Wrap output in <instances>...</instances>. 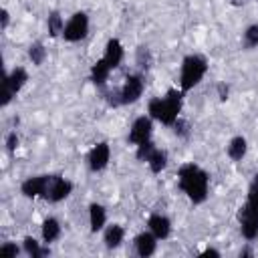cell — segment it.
Returning a JSON list of instances; mask_svg holds the SVG:
<instances>
[{
	"instance_id": "cell-1",
	"label": "cell",
	"mask_w": 258,
	"mask_h": 258,
	"mask_svg": "<svg viewBox=\"0 0 258 258\" xmlns=\"http://www.w3.org/2000/svg\"><path fill=\"white\" fill-rule=\"evenodd\" d=\"M177 183H179V189L194 204L206 202L210 177H208V173L200 165H196V163H183L179 167V171H177Z\"/></svg>"
},
{
	"instance_id": "cell-2",
	"label": "cell",
	"mask_w": 258,
	"mask_h": 258,
	"mask_svg": "<svg viewBox=\"0 0 258 258\" xmlns=\"http://www.w3.org/2000/svg\"><path fill=\"white\" fill-rule=\"evenodd\" d=\"M181 93H183V91L169 89V91L165 93V97H155V99H151L149 105H147L149 117H151V119H157V121L163 123V125H173L175 119L179 117V111H181Z\"/></svg>"
},
{
	"instance_id": "cell-3",
	"label": "cell",
	"mask_w": 258,
	"mask_h": 258,
	"mask_svg": "<svg viewBox=\"0 0 258 258\" xmlns=\"http://www.w3.org/2000/svg\"><path fill=\"white\" fill-rule=\"evenodd\" d=\"M208 71V60L202 54H189L181 60V73H179V87L181 91L194 89L206 75Z\"/></svg>"
},
{
	"instance_id": "cell-4",
	"label": "cell",
	"mask_w": 258,
	"mask_h": 258,
	"mask_svg": "<svg viewBox=\"0 0 258 258\" xmlns=\"http://www.w3.org/2000/svg\"><path fill=\"white\" fill-rule=\"evenodd\" d=\"M89 34V16L85 12H75L71 20L64 24L62 38L67 42H79Z\"/></svg>"
},
{
	"instance_id": "cell-5",
	"label": "cell",
	"mask_w": 258,
	"mask_h": 258,
	"mask_svg": "<svg viewBox=\"0 0 258 258\" xmlns=\"http://www.w3.org/2000/svg\"><path fill=\"white\" fill-rule=\"evenodd\" d=\"M26 81H28V73L22 69V67H16L6 79H4V91H2V107H6L10 101H12V97L26 85Z\"/></svg>"
},
{
	"instance_id": "cell-6",
	"label": "cell",
	"mask_w": 258,
	"mask_h": 258,
	"mask_svg": "<svg viewBox=\"0 0 258 258\" xmlns=\"http://www.w3.org/2000/svg\"><path fill=\"white\" fill-rule=\"evenodd\" d=\"M143 89H145V81L141 75H129L123 83V87L119 89V101L121 105H129V103H135L139 101V97L143 95Z\"/></svg>"
},
{
	"instance_id": "cell-7",
	"label": "cell",
	"mask_w": 258,
	"mask_h": 258,
	"mask_svg": "<svg viewBox=\"0 0 258 258\" xmlns=\"http://www.w3.org/2000/svg\"><path fill=\"white\" fill-rule=\"evenodd\" d=\"M238 222H240L242 236L246 240H254L258 236V212L250 210L246 204L238 210Z\"/></svg>"
},
{
	"instance_id": "cell-8",
	"label": "cell",
	"mask_w": 258,
	"mask_h": 258,
	"mask_svg": "<svg viewBox=\"0 0 258 258\" xmlns=\"http://www.w3.org/2000/svg\"><path fill=\"white\" fill-rule=\"evenodd\" d=\"M73 191V183L60 175H50V183L46 189L44 200L48 202H62L64 198H69V194Z\"/></svg>"
},
{
	"instance_id": "cell-9",
	"label": "cell",
	"mask_w": 258,
	"mask_h": 258,
	"mask_svg": "<svg viewBox=\"0 0 258 258\" xmlns=\"http://www.w3.org/2000/svg\"><path fill=\"white\" fill-rule=\"evenodd\" d=\"M151 131H153V125H151V119L149 117H137L129 129V141L133 145H139V143H145L149 141L151 137Z\"/></svg>"
},
{
	"instance_id": "cell-10",
	"label": "cell",
	"mask_w": 258,
	"mask_h": 258,
	"mask_svg": "<svg viewBox=\"0 0 258 258\" xmlns=\"http://www.w3.org/2000/svg\"><path fill=\"white\" fill-rule=\"evenodd\" d=\"M109 157H111L109 145H107L105 141L97 143V145L89 151V157H87L89 169H91V171H103V169L107 167V163H109Z\"/></svg>"
},
{
	"instance_id": "cell-11",
	"label": "cell",
	"mask_w": 258,
	"mask_h": 258,
	"mask_svg": "<svg viewBox=\"0 0 258 258\" xmlns=\"http://www.w3.org/2000/svg\"><path fill=\"white\" fill-rule=\"evenodd\" d=\"M48 183H50V175H34V177H28L20 189L26 198H44L46 196V189H48Z\"/></svg>"
},
{
	"instance_id": "cell-12",
	"label": "cell",
	"mask_w": 258,
	"mask_h": 258,
	"mask_svg": "<svg viewBox=\"0 0 258 258\" xmlns=\"http://www.w3.org/2000/svg\"><path fill=\"white\" fill-rule=\"evenodd\" d=\"M147 226H149V232L157 240H165L171 234V222H169V218H165L161 214H151L147 220Z\"/></svg>"
},
{
	"instance_id": "cell-13",
	"label": "cell",
	"mask_w": 258,
	"mask_h": 258,
	"mask_svg": "<svg viewBox=\"0 0 258 258\" xmlns=\"http://www.w3.org/2000/svg\"><path fill=\"white\" fill-rule=\"evenodd\" d=\"M133 246H135V252H137L141 258H147V256H151V254L155 252V248H157V238H155L151 232H141V234L135 236Z\"/></svg>"
},
{
	"instance_id": "cell-14",
	"label": "cell",
	"mask_w": 258,
	"mask_h": 258,
	"mask_svg": "<svg viewBox=\"0 0 258 258\" xmlns=\"http://www.w3.org/2000/svg\"><path fill=\"white\" fill-rule=\"evenodd\" d=\"M103 60L111 67V69H117L123 60V46L117 38H109L107 40V46H105V54H103Z\"/></svg>"
},
{
	"instance_id": "cell-15",
	"label": "cell",
	"mask_w": 258,
	"mask_h": 258,
	"mask_svg": "<svg viewBox=\"0 0 258 258\" xmlns=\"http://www.w3.org/2000/svg\"><path fill=\"white\" fill-rule=\"evenodd\" d=\"M107 222V212L101 204H91L89 206V224H91V232H99L103 230Z\"/></svg>"
},
{
	"instance_id": "cell-16",
	"label": "cell",
	"mask_w": 258,
	"mask_h": 258,
	"mask_svg": "<svg viewBox=\"0 0 258 258\" xmlns=\"http://www.w3.org/2000/svg\"><path fill=\"white\" fill-rule=\"evenodd\" d=\"M111 71H113V69H111L103 58H99V60L91 67V81H93V85H97V87H105L107 77H109Z\"/></svg>"
},
{
	"instance_id": "cell-17",
	"label": "cell",
	"mask_w": 258,
	"mask_h": 258,
	"mask_svg": "<svg viewBox=\"0 0 258 258\" xmlns=\"http://www.w3.org/2000/svg\"><path fill=\"white\" fill-rule=\"evenodd\" d=\"M123 236H125V230H123V226H119V224H111L107 230H105V246L107 248H117V246H121V242H123Z\"/></svg>"
},
{
	"instance_id": "cell-18",
	"label": "cell",
	"mask_w": 258,
	"mask_h": 258,
	"mask_svg": "<svg viewBox=\"0 0 258 258\" xmlns=\"http://www.w3.org/2000/svg\"><path fill=\"white\" fill-rule=\"evenodd\" d=\"M246 151H248V143H246V139H244L242 135L234 137V139L230 141V145H228V155H230V159H234V161H242L244 155H246Z\"/></svg>"
},
{
	"instance_id": "cell-19",
	"label": "cell",
	"mask_w": 258,
	"mask_h": 258,
	"mask_svg": "<svg viewBox=\"0 0 258 258\" xmlns=\"http://www.w3.org/2000/svg\"><path fill=\"white\" fill-rule=\"evenodd\" d=\"M147 163H149V169H151L153 173H161V171L165 169V165H167V153H165L163 149L153 147V151H151L149 157H147Z\"/></svg>"
},
{
	"instance_id": "cell-20",
	"label": "cell",
	"mask_w": 258,
	"mask_h": 258,
	"mask_svg": "<svg viewBox=\"0 0 258 258\" xmlns=\"http://www.w3.org/2000/svg\"><path fill=\"white\" fill-rule=\"evenodd\" d=\"M58 236H60V224H58V220H56V218H46V220L42 222V240H44L46 244H50V242H54Z\"/></svg>"
},
{
	"instance_id": "cell-21",
	"label": "cell",
	"mask_w": 258,
	"mask_h": 258,
	"mask_svg": "<svg viewBox=\"0 0 258 258\" xmlns=\"http://www.w3.org/2000/svg\"><path fill=\"white\" fill-rule=\"evenodd\" d=\"M22 248H24V252H26L28 256H32V258H38V256H46V254H50V250H48V248H40V242H36L32 236H26V238H24Z\"/></svg>"
},
{
	"instance_id": "cell-22",
	"label": "cell",
	"mask_w": 258,
	"mask_h": 258,
	"mask_svg": "<svg viewBox=\"0 0 258 258\" xmlns=\"http://www.w3.org/2000/svg\"><path fill=\"white\" fill-rule=\"evenodd\" d=\"M46 26H48V34L54 38V36H58V34H62V30H64V22H62V16L54 10V12H50L48 14V20H46Z\"/></svg>"
},
{
	"instance_id": "cell-23",
	"label": "cell",
	"mask_w": 258,
	"mask_h": 258,
	"mask_svg": "<svg viewBox=\"0 0 258 258\" xmlns=\"http://www.w3.org/2000/svg\"><path fill=\"white\" fill-rule=\"evenodd\" d=\"M28 56H30L32 64H36V67L42 64L44 58H46V48H44V44H42V42H32L30 48H28Z\"/></svg>"
},
{
	"instance_id": "cell-24",
	"label": "cell",
	"mask_w": 258,
	"mask_h": 258,
	"mask_svg": "<svg viewBox=\"0 0 258 258\" xmlns=\"http://www.w3.org/2000/svg\"><path fill=\"white\" fill-rule=\"evenodd\" d=\"M246 206L254 212H258V173L254 175L250 187H248V200H246Z\"/></svg>"
},
{
	"instance_id": "cell-25",
	"label": "cell",
	"mask_w": 258,
	"mask_h": 258,
	"mask_svg": "<svg viewBox=\"0 0 258 258\" xmlns=\"http://www.w3.org/2000/svg\"><path fill=\"white\" fill-rule=\"evenodd\" d=\"M244 46L246 48L258 46V24H252V26L246 28V32H244Z\"/></svg>"
},
{
	"instance_id": "cell-26",
	"label": "cell",
	"mask_w": 258,
	"mask_h": 258,
	"mask_svg": "<svg viewBox=\"0 0 258 258\" xmlns=\"http://www.w3.org/2000/svg\"><path fill=\"white\" fill-rule=\"evenodd\" d=\"M137 64L141 69H145V71L151 67V52H149L147 46H139L137 48Z\"/></svg>"
},
{
	"instance_id": "cell-27",
	"label": "cell",
	"mask_w": 258,
	"mask_h": 258,
	"mask_svg": "<svg viewBox=\"0 0 258 258\" xmlns=\"http://www.w3.org/2000/svg\"><path fill=\"white\" fill-rule=\"evenodd\" d=\"M171 127H173V131H175L177 137H181V139H187V137H189V123H187L185 119L177 117L175 123H173Z\"/></svg>"
},
{
	"instance_id": "cell-28",
	"label": "cell",
	"mask_w": 258,
	"mask_h": 258,
	"mask_svg": "<svg viewBox=\"0 0 258 258\" xmlns=\"http://www.w3.org/2000/svg\"><path fill=\"white\" fill-rule=\"evenodd\" d=\"M153 147H155V145H153L151 141L139 143V145H137V153H135V155H137V159H139V161H147V157H149V153L153 151Z\"/></svg>"
},
{
	"instance_id": "cell-29",
	"label": "cell",
	"mask_w": 258,
	"mask_h": 258,
	"mask_svg": "<svg viewBox=\"0 0 258 258\" xmlns=\"http://www.w3.org/2000/svg\"><path fill=\"white\" fill-rule=\"evenodd\" d=\"M20 250H18V246L16 244H10V242H6V244H2L0 246V254H4V256H16Z\"/></svg>"
},
{
	"instance_id": "cell-30",
	"label": "cell",
	"mask_w": 258,
	"mask_h": 258,
	"mask_svg": "<svg viewBox=\"0 0 258 258\" xmlns=\"http://www.w3.org/2000/svg\"><path fill=\"white\" fill-rule=\"evenodd\" d=\"M16 147H18V135H16V131H12V133H8V137H6V149H8L10 153H14Z\"/></svg>"
},
{
	"instance_id": "cell-31",
	"label": "cell",
	"mask_w": 258,
	"mask_h": 258,
	"mask_svg": "<svg viewBox=\"0 0 258 258\" xmlns=\"http://www.w3.org/2000/svg\"><path fill=\"white\" fill-rule=\"evenodd\" d=\"M218 97H220V101H226L228 99V93H230V89H228V85L226 83H218Z\"/></svg>"
},
{
	"instance_id": "cell-32",
	"label": "cell",
	"mask_w": 258,
	"mask_h": 258,
	"mask_svg": "<svg viewBox=\"0 0 258 258\" xmlns=\"http://www.w3.org/2000/svg\"><path fill=\"white\" fill-rule=\"evenodd\" d=\"M200 256H202V258H206V256H220V252H218V250H214V248H206Z\"/></svg>"
},
{
	"instance_id": "cell-33",
	"label": "cell",
	"mask_w": 258,
	"mask_h": 258,
	"mask_svg": "<svg viewBox=\"0 0 258 258\" xmlns=\"http://www.w3.org/2000/svg\"><path fill=\"white\" fill-rule=\"evenodd\" d=\"M0 16H2V30H4V28L8 26V20H10V18H8V10H2Z\"/></svg>"
}]
</instances>
